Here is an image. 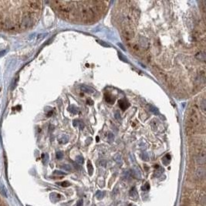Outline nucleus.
<instances>
[{
  "label": "nucleus",
  "mask_w": 206,
  "mask_h": 206,
  "mask_svg": "<svg viewBox=\"0 0 206 206\" xmlns=\"http://www.w3.org/2000/svg\"><path fill=\"white\" fill-rule=\"evenodd\" d=\"M119 106L122 109V110H125V109H127L128 107V103L125 100H120V101H119Z\"/></svg>",
  "instance_id": "nucleus-12"
},
{
  "label": "nucleus",
  "mask_w": 206,
  "mask_h": 206,
  "mask_svg": "<svg viewBox=\"0 0 206 206\" xmlns=\"http://www.w3.org/2000/svg\"><path fill=\"white\" fill-rule=\"evenodd\" d=\"M195 58L197 60L202 62H205V53L204 51H200L198 52L195 54Z\"/></svg>",
  "instance_id": "nucleus-9"
},
{
  "label": "nucleus",
  "mask_w": 206,
  "mask_h": 206,
  "mask_svg": "<svg viewBox=\"0 0 206 206\" xmlns=\"http://www.w3.org/2000/svg\"><path fill=\"white\" fill-rule=\"evenodd\" d=\"M154 70H155V71L157 72V73L158 75H159L160 76L162 79H164V80H166V75H165V73H164V72H162L161 71V70H160V69H158V67H154Z\"/></svg>",
  "instance_id": "nucleus-14"
},
{
  "label": "nucleus",
  "mask_w": 206,
  "mask_h": 206,
  "mask_svg": "<svg viewBox=\"0 0 206 206\" xmlns=\"http://www.w3.org/2000/svg\"><path fill=\"white\" fill-rule=\"evenodd\" d=\"M129 195H130V197L131 198L133 199V200H134V201H136V200H137L138 199V193H137V189H136V188L135 187H133L131 189V191H130V192H129Z\"/></svg>",
  "instance_id": "nucleus-8"
},
{
  "label": "nucleus",
  "mask_w": 206,
  "mask_h": 206,
  "mask_svg": "<svg viewBox=\"0 0 206 206\" xmlns=\"http://www.w3.org/2000/svg\"><path fill=\"white\" fill-rule=\"evenodd\" d=\"M87 104H89V105H93V101L90 98H88V99H87Z\"/></svg>",
  "instance_id": "nucleus-35"
},
{
  "label": "nucleus",
  "mask_w": 206,
  "mask_h": 206,
  "mask_svg": "<svg viewBox=\"0 0 206 206\" xmlns=\"http://www.w3.org/2000/svg\"><path fill=\"white\" fill-rule=\"evenodd\" d=\"M205 168L203 167H198L195 170V176L198 179L204 178L205 176Z\"/></svg>",
  "instance_id": "nucleus-6"
},
{
  "label": "nucleus",
  "mask_w": 206,
  "mask_h": 206,
  "mask_svg": "<svg viewBox=\"0 0 206 206\" xmlns=\"http://www.w3.org/2000/svg\"><path fill=\"white\" fill-rule=\"evenodd\" d=\"M69 110L70 111V112L71 113H73V114H78L79 113V110L76 107H75L74 106H70V108H69Z\"/></svg>",
  "instance_id": "nucleus-23"
},
{
  "label": "nucleus",
  "mask_w": 206,
  "mask_h": 206,
  "mask_svg": "<svg viewBox=\"0 0 206 206\" xmlns=\"http://www.w3.org/2000/svg\"><path fill=\"white\" fill-rule=\"evenodd\" d=\"M63 154L61 151H59L57 153V158L58 159H61V158H63Z\"/></svg>",
  "instance_id": "nucleus-30"
},
{
  "label": "nucleus",
  "mask_w": 206,
  "mask_h": 206,
  "mask_svg": "<svg viewBox=\"0 0 206 206\" xmlns=\"http://www.w3.org/2000/svg\"><path fill=\"white\" fill-rule=\"evenodd\" d=\"M83 200L82 199H80L79 201L76 202V206H83Z\"/></svg>",
  "instance_id": "nucleus-34"
},
{
  "label": "nucleus",
  "mask_w": 206,
  "mask_h": 206,
  "mask_svg": "<svg viewBox=\"0 0 206 206\" xmlns=\"http://www.w3.org/2000/svg\"><path fill=\"white\" fill-rule=\"evenodd\" d=\"M105 101H106V102L109 103V104H112V103L114 101V99L109 93H105Z\"/></svg>",
  "instance_id": "nucleus-13"
},
{
  "label": "nucleus",
  "mask_w": 206,
  "mask_h": 206,
  "mask_svg": "<svg viewBox=\"0 0 206 206\" xmlns=\"http://www.w3.org/2000/svg\"><path fill=\"white\" fill-rule=\"evenodd\" d=\"M141 158H142V159L144 161H148L149 160V157H148V154H146V153H144V154H142V156H141Z\"/></svg>",
  "instance_id": "nucleus-28"
},
{
  "label": "nucleus",
  "mask_w": 206,
  "mask_h": 206,
  "mask_svg": "<svg viewBox=\"0 0 206 206\" xmlns=\"http://www.w3.org/2000/svg\"><path fill=\"white\" fill-rule=\"evenodd\" d=\"M129 206H135V205H130Z\"/></svg>",
  "instance_id": "nucleus-38"
},
{
  "label": "nucleus",
  "mask_w": 206,
  "mask_h": 206,
  "mask_svg": "<svg viewBox=\"0 0 206 206\" xmlns=\"http://www.w3.org/2000/svg\"><path fill=\"white\" fill-rule=\"evenodd\" d=\"M61 167L63 169L65 170V171H71V166L69 165V164H63V165Z\"/></svg>",
  "instance_id": "nucleus-27"
},
{
  "label": "nucleus",
  "mask_w": 206,
  "mask_h": 206,
  "mask_svg": "<svg viewBox=\"0 0 206 206\" xmlns=\"http://www.w3.org/2000/svg\"><path fill=\"white\" fill-rule=\"evenodd\" d=\"M199 106H200V108L202 111L203 114H205V107H206V103H205V98H202L201 99L199 103Z\"/></svg>",
  "instance_id": "nucleus-11"
},
{
  "label": "nucleus",
  "mask_w": 206,
  "mask_h": 206,
  "mask_svg": "<svg viewBox=\"0 0 206 206\" xmlns=\"http://www.w3.org/2000/svg\"><path fill=\"white\" fill-rule=\"evenodd\" d=\"M139 43H140V46L142 47L143 49H148L149 48V42H148V40L145 37H140V38Z\"/></svg>",
  "instance_id": "nucleus-7"
},
{
  "label": "nucleus",
  "mask_w": 206,
  "mask_h": 206,
  "mask_svg": "<svg viewBox=\"0 0 206 206\" xmlns=\"http://www.w3.org/2000/svg\"><path fill=\"white\" fill-rule=\"evenodd\" d=\"M81 90L84 93H92L93 92V90L91 89L90 87H87V86H82L81 87Z\"/></svg>",
  "instance_id": "nucleus-15"
},
{
  "label": "nucleus",
  "mask_w": 206,
  "mask_h": 206,
  "mask_svg": "<svg viewBox=\"0 0 206 206\" xmlns=\"http://www.w3.org/2000/svg\"><path fill=\"white\" fill-rule=\"evenodd\" d=\"M198 121H199V115L198 111L195 108H192L190 110L189 116L187 118V124L188 127H195L198 125Z\"/></svg>",
  "instance_id": "nucleus-2"
},
{
  "label": "nucleus",
  "mask_w": 206,
  "mask_h": 206,
  "mask_svg": "<svg viewBox=\"0 0 206 206\" xmlns=\"http://www.w3.org/2000/svg\"><path fill=\"white\" fill-rule=\"evenodd\" d=\"M114 116H115V118L117 120H120V113L118 112V111H116L115 114H114Z\"/></svg>",
  "instance_id": "nucleus-31"
},
{
  "label": "nucleus",
  "mask_w": 206,
  "mask_h": 206,
  "mask_svg": "<svg viewBox=\"0 0 206 206\" xmlns=\"http://www.w3.org/2000/svg\"><path fill=\"white\" fill-rule=\"evenodd\" d=\"M132 174H133V175L135 178H140V172L137 168H136V167H134V168H133V170H132Z\"/></svg>",
  "instance_id": "nucleus-17"
},
{
  "label": "nucleus",
  "mask_w": 206,
  "mask_h": 206,
  "mask_svg": "<svg viewBox=\"0 0 206 206\" xmlns=\"http://www.w3.org/2000/svg\"><path fill=\"white\" fill-rule=\"evenodd\" d=\"M76 163H78L80 164H83V161H84V159H83V158L82 157L81 155H77L76 157Z\"/></svg>",
  "instance_id": "nucleus-21"
},
{
  "label": "nucleus",
  "mask_w": 206,
  "mask_h": 206,
  "mask_svg": "<svg viewBox=\"0 0 206 206\" xmlns=\"http://www.w3.org/2000/svg\"><path fill=\"white\" fill-rule=\"evenodd\" d=\"M97 42L98 43H100V44H101V45H103L104 46H105V47H110V46L108 45V44H105V43L104 42H103V41H100V40H97Z\"/></svg>",
  "instance_id": "nucleus-33"
},
{
  "label": "nucleus",
  "mask_w": 206,
  "mask_h": 206,
  "mask_svg": "<svg viewBox=\"0 0 206 206\" xmlns=\"http://www.w3.org/2000/svg\"><path fill=\"white\" fill-rule=\"evenodd\" d=\"M119 57H120V59H121L122 60H124L125 62H127V60H126V59H124V58L123 57V55H122L121 53H119Z\"/></svg>",
  "instance_id": "nucleus-37"
},
{
  "label": "nucleus",
  "mask_w": 206,
  "mask_h": 206,
  "mask_svg": "<svg viewBox=\"0 0 206 206\" xmlns=\"http://www.w3.org/2000/svg\"><path fill=\"white\" fill-rule=\"evenodd\" d=\"M141 189H142L143 191H145V192H148V191L150 189V185L148 183H146L145 184H144L142 188H141Z\"/></svg>",
  "instance_id": "nucleus-26"
},
{
  "label": "nucleus",
  "mask_w": 206,
  "mask_h": 206,
  "mask_svg": "<svg viewBox=\"0 0 206 206\" xmlns=\"http://www.w3.org/2000/svg\"><path fill=\"white\" fill-rule=\"evenodd\" d=\"M114 159L117 164H122V158H121V155H120V154H116L115 155H114Z\"/></svg>",
  "instance_id": "nucleus-18"
},
{
  "label": "nucleus",
  "mask_w": 206,
  "mask_h": 206,
  "mask_svg": "<svg viewBox=\"0 0 206 206\" xmlns=\"http://www.w3.org/2000/svg\"><path fill=\"white\" fill-rule=\"evenodd\" d=\"M122 36L127 42H129L134 38V33L132 28L128 24L123 26V30H122Z\"/></svg>",
  "instance_id": "nucleus-4"
},
{
  "label": "nucleus",
  "mask_w": 206,
  "mask_h": 206,
  "mask_svg": "<svg viewBox=\"0 0 206 206\" xmlns=\"http://www.w3.org/2000/svg\"><path fill=\"white\" fill-rule=\"evenodd\" d=\"M54 175H65L66 174L63 173V171H55L53 172Z\"/></svg>",
  "instance_id": "nucleus-29"
},
{
  "label": "nucleus",
  "mask_w": 206,
  "mask_h": 206,
  "mask_svg": "<svg viewBox=\"0 0 206 206\" xmlns=\"http://www.w3.org/2000/svg\"><path fill=\"white\" fill-rule=\"evenodd\" d=\"M49 197H50V199H51V201L53 202H57V201L60 200V198H61V195H59V194H57V193L53 192V193L51 194Z\"/></svg>",
  "instance_id": "nucleus-10"
},
{
  "label": "nucleus",
  "mask_w": 206,
  "mask_h": 206,
  "mask_svg": "<svg viewBox=\"0 0 206 206\" xmlns=\"http://www.w3.org/2000/svg\"><path fill=\"white\" fill-rule=\"evenodd\" d=\"M41 9V2L0 1V32L16 34L33 28Z\"/></svg>",
  "instance_id": "nucleus-1"
},
{
  "label": "nucleus",
  "mask_w": 206,
  "mask_h": 206,
  "mask_svg": "<svg viewBox=\"0 0 206 206\" xmlns=\"http://www.w3.org/2000/svg\"><path fill=\"white\" fill-rule=\"evenodd\" d=\"M206 161V153L205 149H202L201 151L198 152V154H197L196 157V162L198 164L200 165H203L205 164Z\"/></svg>",
  "instance_id": "nucleus-5"
},
{
  "label": "nucleus",
  "mask_w": 206,
  "mask_h": 206,
  "mask_svg": "<svg viewBox=\"0 0 206 206\" xmlns=\"http://www.w3.org/2000/svg\"><path fill=\"white\" fill-rule=\"evenodd\" d=\"M82 4H83V5H81L80 6V15L81 16V18L83 20H85V21H89L90 19L93 18L94 15L91 13V11L90 10L88 5H83V2H82Z\"/></svg>",
  "instance_id": "nucleus-3"
},
{
  "label": "nucleus",
  "mask_w": 206,
  "mask_h": 206,
  "mask_svg": "<svg viewBox=\"0 0 206 206\" xmlns=\"http://www.w3.org/2000/svg\"><path fill=\"white\" fill-rule=\"evenodd\" d=\"M149 109H150V110H151L152 113H154V114H157L158 113V109L156 108L155 107H154V106H153V105H149Z\"/></svg>",
  "instance_id": "nucleus-24"
},
{
  "label": "nucleus",
  "mask_w": 206,
  "mask_h": 206,
  "mask_svg": "<svg viewBox=\"0 0 206 206\" xmlns=\"http://www.w3.org/2000/svg\"><path fill=\"white\" fill-rule=\"evenodd\" d=\"M108 135H109V136H108L109 140H110V141H112V140H114V135H113L112 134H111V133H109Z\"/></svg>",
  "instance_id": "nucleus-36"
},
{
  "label": "nucleus",
  "mask_w": 206,
  "mask_h": 206,
  "mask_svg": "<svg viewBox=\"0 0 206 206\" xmlns=\"http://www.w3.org/2000/svg\"><path fill=\"white\" fill-rule=\"evenodd\" d=\"M87 169H88V173H89V175H92L93 172V167L92 163H91L90 161H88V162H87Z\"/></svg>",
  "instance_id": "nucleus-16"
},
{
  "label": "nucleus",
  "mask_w": 206,
  "mask_h": 206,
  "mask_svg": "<svg viewBox=\"0 0 206 206\" xmlns=\"http://www.w3.org/2000/svg\"><path fill=\"white\" fill-rule=\"evenodd\" d=\"M68 141H69V137L68 136H66V135H63L60 139V142L61 144H66L68 142Z\"/></svg>",
  "instance_id": "nucleus-22"
},
{
  "label": "nucleus",
  "mask_w": 206,
  "mask_h": 206,
  "mask_svg": "<svg viewBox=\"0 0 206 206\" xmlns=\"http://www.w3.org/2000/svg\"><path fill=\"white\" fill-rule=\"evenodd\" d=\"M58 184L61 185L62 187H64V188H66V187H69L70 185V183L69 181H63V182H60V183H57Z\"/></svg>",
  "instance_id": "nucleus-25"
},
{
  "label": "nucleus",
  "mask_w": 206,
  "mask_h": 206,
  "mask_svg": "<svg viewBox=\"0 0 206 206\" xmlns=\"http://www.w3.org/2000/svg\"><path fill=\"white\" fill-rule=\"evenodd\" d=\"M106 164H107V162H106L105 160H101V161H100V165H101V167H106Z\"/></svg>",
  "instance_id": "nucleus-32"
},
{
  "label": "nucleus",
  "mask_w": 206,
  "mask_h": 206,
  "mask_svg": "<svg viewBox=\"0 0 206 206\" xmlns=\"http://www.w3.org/2000/svg\"><path fill=\"white\" fill-rule=\"evenodd\" d=\"M155 167H156V169H157V171H155L154 175H155L156 177H159V176L161 175V174H162V172H163V171H164V170H163L162 167H159L158 165L155 166Z\"/></svg>",
  "instance_id": "nucleus-19"
},
{
  "label": "nucleus",
  "mask_w": 206,
  "mask_h": 206,
  "mask_svg": "<svg viewBox=\"0 0 206 206\" xmlns=\"http://www.w3.org/2000/svg\"><path fill=\"white\" fill-rule=\"evenodd\" d=\"M105 192H101V191H97L96 193V197L97 199H102L104 197Z\"/></svg>",
  "instance_id": "nucleus-20"
}]
</instances>
